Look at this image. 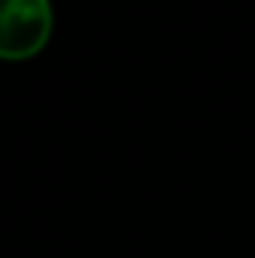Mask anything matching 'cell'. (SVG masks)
Wrapping results in <instances>:
<instances>
[{
  "label": "cell",
  "mask_w": 255,
  "mask_h": 258,
  "mask_svg": "<svg viewBox=\"0 0 255 258\" xmlns=\"http://www.w3.org/2000/svg\"><path fill=\"white\" fill-rule=\"evenodd\" d=\"M51 0H0V60L36 57L51 39Z\"/></svg>",
  "instance_id": "6da1fadb"
}]
</instances>
